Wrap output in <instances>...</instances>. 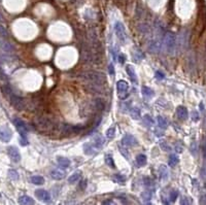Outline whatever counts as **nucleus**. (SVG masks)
<instances>
[{
    "instance_id": "1",
    "label": "nucleus",
    "mask_w": 206,
    "mask_h": 205,
    "mask_svg": "<svg viewBox=\"0 0 206 205\" xmlns=\"http://www.w3.org/2000/svg\"><path fill=\"white\" fill-rule=\"evenodd\" d=\"M83 80H88L92 83H96V85L102 86L104 83H106L107 80L106 76L102 73V72L99 71H93V70H90V71H86L83 72L82 75H80Z\"/></svg>"
},
{
    "instance_id": "2",
    "label": "nucleus",
    "mask_w": 206,
    "mask_h": 205,
    "mask_svg": "<svg viewBox=\"0 0 206 205\" xmlns=\"http://www.w3.org/2000/svg\"><path fill=\"white\" fill-rule=\"evenodd\" d=\"M163 44L164 47L166 48V51L169 54H173L175 51V47H176V37L175 35L171 33V32H168V33L165 34L164 39H163Z\"/></svg>"
},
{
    "instance_id": "3",
    "label": "nucleus",
    "mask_w": 206,
    "mask_h": 205,
    "mask_svg": "<svg viewBox=\"0 0 206 205\" xmlns=\"http://www.w3.org/2000/svg\"><path fill=\"white\" fill-rule=\"evenodd\" d=\"M9 99L10 101V104H12L16 109L23 110L25 108V101H24L23 98L19 97L18 95H15V94L12 93V95L9 97Z\"/></svg>"
},
{
    "instance_id": "4",
    "label": "nucleus",
    "mask_w": 206,
    "mask_h": 205,
    "mask_svg": "<svg viewBox=\"0 0 206 205\" xmlns=\"http://www.w3.org/2000/svg\"><path fill=\"white\" fill-rule=\"evenodd\" d=\"M128 83L126 80H119L118 83H116V89H118L119 92V97L121 99H126L128 97L129 93H128Z\"/></svg>"
},
{
    "instance_id": "5",
    "label": "nucleus",
    "mask_w": 206,
    "mask_h": 205,
    "mask_svg": "<svg viewBox=\"0 0 206 205\" xmlns=\"http://www.w3.org/2000/svg\"><path fill=\"white\" fill-rule=\"evenodd\" d=\"M115 35L118 36V38L120 39L121 41L123 42L126 41L127 34H126V29H125V26L123 25V23L116 22L115 24Z\"/></svg>"
},
{
    "instance_id": "6",
    "label": "nucleus",
    "mask_w": 206,
    "mask_h": 205,
    "mask_svg": "<svg viewBox=\"0 0 206 205\" xmlns=\"http://www.w3.org/2000/svg\"><path fill=\"white\" fill-rule=\"evenodd\" d=\"M12 137V132L7 126L0 127V140L3 142H9Z\"/></svg>"
},
{
    "instance_id": "7",
    "label": "nucleus",
    "mask_w": 206,
    "mask_h": 205,
    "mask_svg": "<svg viewBox=\"0 0 206 205\" xmlns=\"http://www.w3.org/2000/svg\"><path fill=\"white\" fill-rule=\"evenodd\" d=\"M13 124H15L16 128L19 131L21 136H27V132H28V128H27V125L23 122L20 118H13Z\"/></svg>"
},
{
    "instance_id": "8",
    "label": "nucleus",
    "mask_w": 206,
    "mask_h": 205,
    "mask_svg": "<svg viewBox=\"0 0 206 205\" xmlns=\"http://www.w3.org/2000/svg\"><path fill=\"white\" fill-rule=\"evenodd\" d=\"M7 154H9L10 160L13 163H19L21 161V154L16 147H7Z\"/></svg>"
},
{
    "instance_id": "9",
    "label": "nucleus",
    "mask_w": 206,
    "mask_h": 205,
    "mask_svg": "<svg viewBox=\"0 0 206 205\" xmlns=\"http://www.w3.org/2000/svg\"><path fill=\"white\" fill-rule=\"evenodd\" d=\"M122 143L127 145V147H134V145L137 144V139L131 134H126L122 138Z\"/></svg>"
},
{
    "instance_id": "10",
    "label": "nucleus",
    "mask_w": 206,
    "mask_h": 205,
    "mask_svg": "<svg viewBox=\"0 0 206 205\" xmlns=\"http://www.w3.org/2000/svg\"><path fill=\"white\" fill-rule=\"evenodd\" d=\"M83 153L88 156L94 155V154L97 152V150H98V147H97L93 142H87V143L83 144Z\"/></svg>"
},
{
    "instance_id": "11",
    "label": "nucleus",
    "mask_w": 206,
    "mask_h": 205,
    "mask_svg": "<svg viewBox=\"0 0 206 205\" xmlns=\"http://www.w3.org/2000/svg\"><path fill=\"white\" fill-rule=\"evenodd\" d=\"M126 71H127V74H128L130 80H131L133 83H138V79H137V75H136V72H135V69L134 67L132 65H128L126 67Z\"/></svg>"
},
{
    "instance_id": "12",
    "label": "nucleus",
    "mask_w": 206,
    "mask_h": 205,
    "mask_svg": "<svg viewBox=\"0 0 206 205\" xmlns=\"http://www.w3.org/2000/svg\"><path fill=\"white\" fill-rule=\"evenodd\" d=\"M35 196L37 197L38 199L42 201H50L51 200V195L48 191L45 190H36L35 191Z\"/></svg>"
},
{
    "instance_id": "13",
    "label": "nucleus",
    "mask_w": 206,
    "mask_h": 205,
    "mask_svg": "<svg viewBox=\"0 0 206 205\" xmlns=\"http://www.w3.org/2000/svg\"><path fill=\"white\" fill-rule=\"evenodd\" d=\"M0 48H1L3 52L5 53H12L13 51H15V48L12 47V44H9V41H6V40H3V39H0Z\"/></svg>"
},
{
    "instance_id": "14",
    "label": "nucleus",
    "mask_w": 206,
    "mask_h": 205,
    "mask_svg": "<svg viewBox=\"0 0 206 205\" xmlns=\"http://www.w3.org/2000/svg\"><path fill=\"white\" fill-rule=\"evenodd\" d=\"M36 124L40 127V128H42V129L48 128V127L52 126V122H51L50 118H42V117H40V118H37V120H36Z\"/></svg>"
},
{
    "instance_id": "15",
    "label": "nucleus",
    "mask_w": 206,
    "mask_h": 205,
    "mask_svg": "<svg viewBox=\"0 0 206 205\" xmlns=\"http://www.w3.org/2000/svg\"><path fill=\"white\" fill-rule=\"evenodd\" d=\"M147 48L151 53H159L160 50H161V44L159 41H157V40H151L148 44Z\"/></svg>"
},
{
    "instance_id": "16",
    "label": "nucleus",
    "mask_w": 206,
    "mask_h": 205,
    "mask_svg": "<svg viewBox=\"0 0 206 205\" xmlns=\"http://www.w3.org/2000/svg\"><path fill=\"white\" fill-rule=\"evenodd\" d=\"M176 115H177V117L179 118L180 120H186L189 117L188 109H186L185 106H178L177 108H176Z\"/></svg>"
},
{
    "instance_id": "17",
    "label": "nucleus",
    "mask_w": 206,
    "mask_h": 205,
    "mask_svg": "<svg viewBox=\"0 0 206 205\" xmlns=\"http://www.w3.org/2000/svg\"><path fill=\"white\" fill-rule=\"evenodd\" d=\"M51 176L56 180H61L64 178L65 173H64V171L59 170V169H54V170H52V172H51Z\"/></svg>"
},
{
    "instance_id": "18",
    "label": "nucleus",
    "mask_w": 206,
    "mask_h": 205,
    "mask_svg": "<svg viewBox=\"0 0 206 205\" xmlns=\"http://www.w3.org/2000/svg\"><path fill=\"white\" fill-rule=\"evenodd\" d=\"M141 93H142V95H143V97H144L145 99H151V98H153V96L154 95V91L151 90V88L145 87V86H143V87L141 88Z\"/></svg>"
},
{
    "instance_id": "19",
    "label": "nucleus",
    "mask_w": 206,
    "mask_h": 205,
    "mask_svg": "<svg viewBox=\"0 0 206 205\" xmlns=\"http://www.w3.org/2000/svg\"><path fill=\"white\" fill-rule=\"evenodd\" d=\"M57 162H58L59 166L62 167V168H68L70 166V160L67 158H64V157H58L57 159Z\"/></svg>"
},
{
    "instance_id": "20",
    "label": "nucleus",
    "mask_w": 206,
    "mask_h": 205,
    "mask_svg": "<svg viewBox=\"0 0 206 205\" xmlns=\"http://www.w3.org/2000/svg\"><path fill=\"white\" fill-rule=\"evenodd\" d=\"M159 175L162 180H166L168 178V169L165 165H161L159 168Z\"/></svg>"
},
{
    "instance_id": "21",
    "label": "nucleus",
    "mask_w": 206,
    "mask_h": 205,
    "mask_svg": "<svg viewBox=\"0 0 206 205\" xmlns=\"http://www.w3.org/2000/svg\"><path fill=\"white\" fill-rule=\"evenodd\" d=\"M19 203L20 204H34L35 201L31 198L30 196L23 195L19 198Z\"/></svg>"
},
{
    "instance_id": "22",
    "label": "nucleus",
    "mask_w": 206,
    "mask_h": 205,
    "mask_svg": "<svg viewBox=\"0 0 206 205\" xmlns=\"http://www.w3.org/2000/svg\"><path fill=\"white\" fill-rule=\"evenodd\" d=\"M31 182L37 186H41L44 183V178L40 175H33V176H31Z\"/></svg>"
},
{
    "instance_id": "23",
    "label": "nucleus",
    "mask_w": 206,
    "mask_h": 205,
    "mask_svg": "<svg viewBox=\"0 0 206 205\" xmlns=\"http://www.w3.org/2000/svg\"><path fill=\"white\" fill-rule=\"evenodd\" d=\"M80 175H82V171H75L74 173L73 174H71L69 176V178H68V182L69 183H73V182H76L78 179L80 178Z\"/></svg>"
},
{
    "instance_id": "24",
    "label": "nucleus",
    "mask_w": 206,
    "mask_h": 205,
    "mask_svg": "<svg viewBox=\"0 0 206 205\" xmlns=\"http://www.w3.org/2000/svg\"><path fill=\"white\" fill-rule=\"evenodd\" d=\"M146 161H147L146 160V156L143 155V154H140V155H138L136 157V163L139 167L144 166L146 164Z\"/></svg>"
},
{
    "instance_id": "25",
    "label": "nucleus",
    "mask_w": 206,
    "mask_h": 205,
    "mask_svg": "<svg viewBox=\"0 0 206 205\" xmlns=\"http://www.w3.org/2000/svg\"><path fill=\"white\" fill-rule=\"evenodd\" d=\"M94 107L96 108L97 110H103L105 108V104L104 102H103V100H101V99L97 98L94 100Z\"/></svg>"
},
{
    "instance_id": "26",
    "label": "nucleus",
    "mask_w": 206,
    "mask_h": 205,
    "mask_svg": "<svg viewBox=\"0 0 206 205\" xmlns=\"http://www.w3.org/2000/svg\"><path fill=\"white\" fill-rule=\"evenodd\" d=\"M157 121H158V125H159L160 128L162 129V130H163V129H166L168 127V123H167V121H166V118H165L161 117V115H159V117L157 118Z\"/></svg>"
},
{
    "instance_id": "27",
    "label": "nucleus",
    "mask_w": 206,
    "mask_h": 205,
    "mask_svg": "<svg viewBox=\"0 0 206 205\" xmlns=\"http://www.w3.org/2000/svg\"><path fill=\"white\" fill-rule=\"evenodd\" d=\"M130 115L134 120H138V118H140V109L138 107H133L130 110Z\"/></svg>"
},
{
    "instance_id": "28",
    "label": "nucleus",
    "mask_w": 206,
    "mask_h": 205,
    "mask_svg": "<svg viewBox=\"0 0 206 205\" xmlns=\"http://www.w3.org/2000/svg\"><path fill=\"white\" fill-rule=\"evenodd\" d=\"M178 162H179V159L177 158V156H176V155H171L169 157V161H168V164H169V166L174 167V166L177 165Z\"/></svg>"
},
{
    "instance_id": "29",
    "label": "nucleus",
    "mask_w": 206,
    "mask_h": 205,
    "mask_svg": "<svg viewBox=\"0 0 206 205\" xmlns=\"http://www.w3.org/2000/svg\"><path fill=\"white\" fill-rule=\"evenodd\" d=\"M105 135L108 139H113L115 138V127H110V128L107 129L106 133H105Z\"/></svg>"
},
{
    "instance_id": "30",
    "label": "nucleus",
    "mask_w": 206,
    "mask_h": 205,
    "mask_svg": "<svg viewBox=\"0 0 206 205\" xmlns=\"http://www.w3.org/2000/svg\"><path fill=\"white\" fill-rule=\"evenodd\" d=\"M105 163H106L107 166H109L110 168H115V161H113V158L110 155H105Z\"/></svg>"
},
{
    "instance_id": "31",
    "label": "nucleus",
    "mask_w": 206,
    "mask_h": 205,
    "mask_svg": "<svg viewBox=\"0 0 206 205\" xmlns=\"http://www.w3.org/2000/svg\"><path fill=\"white\" fill-rule=\"evenodd\" d=\"M9 177L12 180H18L19 179V173L15 169H9Z\"/></svg>"
},
{
    "instance_id": "32",
    "label": "nucleus",
    "mask_w": 206,
    "mask_h": 205,
    "mask_svg": "<svg viewBox=\"0 0 206 205\" xmlns=\"http://www.w3.org/2000/svg\"><path fill=\"white\" fill-rule=\"evenodd\" d=\"M93 143L96 145L97 147H101V145L103 144V142H104V139H103V137H101L100 135H97L96 137L94 138V140H93Z\"/></svg>"
},
{
    "instance_id": "33",
    "label": "nucleus",
    "mask_w": 206,
    "mask_h": 205,
    "mask_svg": "<svg viewBox=\"0 0 206 205\" xmlns=\"http://www.w3.org/2000/svg\"><path fill=\"white\" fill-rule=\"evenodd\" d=\"M134 59L136 61H137V59H138V60H142V59H144V54H143L140 50H135Z\"/></svg>"
},
{
    "instance_id": "34",
    "label": "nucleus",
    "mask_w": 206,
    "mask_h": 205,
    "mask_svg": "<svg viewBox=\"0 0 206 205\" xmlns=\"http://www.w3.org/2000/svg\"><path fill=\"white\" fill-rule=\"evenodd\" d=\"M177 197H178V192H177V191L173 190V191L170 192L169 198H170V201H171V202H174L176 199H177Z\"/></svg>"
},
{
    "instance_id": "35",
    "label": "nucleus",
    "mask_w": 206,
    "mask_h": 205,
    "mask_svg": "<svg viewBox=\"0 0 206 205\" xmlns=\"http://www.w3.org/2000/svg\"><path fill=\"white\" fill-rule=\"evenodd\" d=\"M141 198H142L144 201L150 200V199L151 198V193L150 192V191H146V192H143V193L141 194Z\"/></svg>"
},
{
    "instance_id": "36",
    "label": "nucleus",
    "mask_w": 206,
    "mask_h": 205,
    "mask_svg": "<svg viewBox=\"0 0 206 205\" xmlns=\"http://www.w3.org/2000/svg\"><path fill=\"white\" fill-rule=\"evenodd\" d=\"M154 77L158 80H162L165 79V74L162 71H160V70H157L156 73H154Z\"/></svg>"
},
{
    "instance_id": "37",
    "label": "nucleus",
    "mask_w": 206,
    "mask_h": 205,
    "mask_svg": "<svg viewBox=\"0 0 206 205\" xmlns=\"http://www.w3.org/2000/svg\"><path fill=\"white\" fill-rule=\"evenodd\" d=\"M0 36H1V37H4V38H5V37L9 36V33H7L6 29H5L2 25H0Z\"/></svg>"
},
{
    "instance_id": "38",
    "label": "nucleus",
    "mask_w": 206,
    "mask_h": 205,
    "mask_svg": "<svg viewBox=\"0 0 206 205\" xmlns=\"http://www.w3.org/2000/svg\"><path fill=\"white\" fill-rule=\"evenodd\" d=\"M115 179L118 180L119 183H124L125 180H126V177L123 176V175H121V174H115Z\"/></svg>"
},
{
    "instance_id": "39",
    "label": "nucleus",
    "mask_w": 206,
    "mask_h": 205,
    "mask_svg": "<svg viewBox=\"0 0 206 205\" xmlns=\"http://www.w3.org/2000/svg\"><path fill=\"white\" fill-rule=\"evenodd\" d=\"M0 82H2V83H6L7 82L6 74L4 73L3 70H2L1 68H0Z\"/></svg>"
},
{
    "instance_id": "40",
    "label": "nucleus",
    "mask_w": 206,
    "mask_h": 205,
    "mask_svg": "<svg viewBox=\"0 0 206 205\" xmlns=\"http://www.w3.org/2000/svg\"><path fill=\"white\" fill-rule=\"evenodd\" d=\"M160 147H161V148H163L164 150H166V152H169V150H171V147H170L169 145H168L165 141L161 142V143H160Z\"/></svg>"
},
{
    "instance_id": "41",
    "label": "nucleus",
    "mask_w": 206,
    "mask_h": 205,
    "mask_svg": "<svg viewBox=\"0 0 206 205\" xmlns=\"http://www.w3.org/2000/svg\"><path fill=\"white\" fill-rule=\"evenodd\" d=\"M144 185L147 186V187H151V186H154V180L150 178V177H145L144 178Z\"/></svg>"
},
{
    "instance_id": "42",
    "label": "nucleus",
    "mask_w": 206,
    "mask_h": 205,
    "mask_svg": "<svg viewBox=\"0 0 206 205\" xmlns=\"http://www.w3.org/2000/svg\"><path fill=\"white\" fill-rule=\"evenodd\" d=\"M144 122H145V124H150V126H151L154 124V121H153V118H151L150 115H145L144 117Z\"/></svg>"
},
{
    "instance_id": "43",
    "label": "nucleus",
    "mask_w": 206,
    "mask_h": 205,
    "mask_svg": "<svg viewBox=\"0 0 206 205\" xmlns=\"http://www.w3.org/2000/svg\"><path fill=\"white\" fill-rule=\"evenodd\" d=\"M20 143H21V145H23V147H25V145L28 144V140H27L26 136H21Z\"/></svg>"
},
{
    "instance_id": "44",
    "label": "nucleus",
    "mask_w": 206,
    "mask_h": 205,
    "mask_svg": "<svg viewBox=\"0 0 206 205\" xmlns=\"http://www.w3.org/2000/svg\"><path fill=\"white\" fill-rule=\"evenodd\" d=\"M118 58H119V62H120L121 64H124L125 61H126V56H125L124 54H120Z\"/></svg>"
},
{
    "instance_id": "45",
    "label": "nucleus",
    "mask_w": 206,
    "mask_h": 205,
    "mask_svg": "<svg viewBox=\"0 0 206 205\" xmlns=\"http://www.w3.org/2000/svg\"><path fill=\"white\" fill-rule=\"evenodd\" d=\"M201 176L203 179H206V165L203 166V168L201 169Z\"/></svg>"
},
{
    "instance_id": "46",
    "label": "nucleus",
    "mask_w": 206,
    "mask_h": 205,
    "mask_svg": "<svg viewBox=\"0 0 206 205\" xmlns=\"http://www.w3.org/2000/svg\"><path fill=\"white\" fill-rule=\"evenodd\" d=\"M86 187H87V180L85 179V180H83V182L80 183V190H85Z\"/></svg>"
},
{
    "instance_id": "47",
    "label": "nucleus",
    "mask_w": 206,
    "mask_h": 205,
    "mask_svg": "<svg viewBox=\"0 0 206 205\" xmlns=\"http://www.w3.org/2000/svg\"><path fill=\"white\" fill-rule=\"evenodd\" d=\"M108 70H109L110 75H115V68H113L112 64H109V66H108Z\"/></svg>"
},
{
    "instance_id": "48",
    "label": "nucleus",
    "mask_w": 206,
    "mask_h": 205,
    "mask_svg": "<svg viewBox=\"0 0 206 205\" xmlns=\"http://www.w3.org/2000/svg\"><path fill=\"white\" fill-rule=\"evenodd\" d=\"M120 150H121V153L123 154V155L126 157L127 159H128V154H127V152H125V148H123V147H120Z\"/></svg>"
},
{
    "instance_id": "49",
    "label": "nucleus",
    "mask_w": 206,
    "mask_h": 205,
    "mask_svg": "<svg viewBox=\"0 0 206 205\" xmlns=\"http://www.w3.org/2000/svg\"><path fill=\"white\" fill-rule=\"evenodd\" d=\"M193 120L194 121H198V120H199V117H198V112H196V111L193 112Z\"/></svg>"
},
{
    "instance_id": "50",
    "label": "nucleus",
    "mask_w": 206,
    "mask_h": 205,
    "mask_svg": "<svg viewBox=\"0 0 206 205\" xmlns=\"http://www.w3.org/2000/svg\"><path fill=\"white\" fill-rule=\"evenodd\" d=\"M116 50H118V48H116V47H115V50H113V51H112V56H113V60H116V58H118V57H116Z\"/></svg>"
},
{
    "instance_id": "51",
    "label": "nucleus",
    "mask_w": 206,
    "mask_h": 205,
    "mask_svg": "<svg viewBox=\"0 0 206 205\" xmlns=\"http://www.w3.org/2000/svg\"><path fill=\"white\" fill-rule=\"evenodd\" d=\"M203 155H204V158L206 159V139L204 141V145H203Z\"/></svg>"
},
{
    "instance_id": "52",
    "label": "nucleus",
    "mask_w": 206,
    "mask_h": 205,
    "mask_svg": "<svg viewBox=\"0 0 206 205\" xmlns=\"http://www.w3.org/2000/svg\"><path fill=\"white\" fill-rule=\"evenodd\" d=\"M180 203L181 204H189V201H186V197H183V198L181 199Z\"/></svg>"
},
{
    "instance_id": "53",
    "label": "nucleus",
    "mask_w": 206,
    "mask_h": 205,
    "mask_svg": "<svg viewBox=\"0 0 206 205\" xmlns=\"http://www.w3.org/2000/svg\"><path fill=\"white\" fill-rule=\"evenodd\" d=\"M176 148H177V150H177V152H178V153L183 152V150H181V147H176Z\"/></svg>"
},
{
    "instance_id": "54",
    "label": "nucleus",
    "mask_w": 206,
    "mask_h": 205,
    "mask_svg": "<svg viewBox=\"0 0 206 205\" xmlns=\"http://www.w3.org/2000/svg\"><path fill=\"white\" fill-rule=\"evenodd\" d=\"M2 21H3V19H2V16H1V15H0V23H1V22H2Z\"/></svg>"
}]
</instances>
